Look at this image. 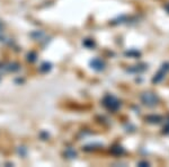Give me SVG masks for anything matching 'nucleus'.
Segmentation results:
<instances>
[{"mask_svg":"<svg viewBox=\"0 0 169 167\" xmlns=\"http://www.w3.org/2000/svg\"><path fill=\"white\" fill-rule=\"evenodd\" d=\"M103 104H104V106L107 107L108 110H111V111H116L118 110L120 107V101L117 99L116 97L112 96V95H107L105 96V98L103 99Z\"/></svg>","mask_w":169,"mask_h":167,"instance_id":"nucleus-1","label":"nucleus"},{"mask_svg":"<svg viewBox=\"0 0 169 167\" xmlns=\"http://www.w3.org/2000/svg\"><path fill=\"white\" fill-rule=\"evenodd\" d=\"M141 99H142V102L144 105H147L149 107H153V106H156L157 105V103H158V97L156 96L153 93H143L142 96H141Z\"/></svg>","mask_w":169,"mask_h":167,"instance_id":"nucleus-2","label":"nucleus"},{"mask_svg":"<svg viewBox=\"0 0 169 167\" xmlns=\"http://www.w3.org/2000/svg\"><path fill=\"white\" fill-rule=\"evenodd\" d=\"M90 65H91V68L96 71H101V70H104V68H105L104 61H101V59H98V58L91 60V61H90Z\"/></svg>","mask_w":169,"mask_h":167,"instance_id":"nucleus-3","label":"nucleus"},{"mask_svg":"<svg viewBox=\"0 0 169 167\" xmlns=\"http://www.w3.org/2000/svg\"><path fill=\"white\" fill-rule=\"evenodd\" d=\"M145 120L148 121L149 123H160L161 121H162V118L161 116H159V115H149V116H147L145 118Z\"/></svg>","mask_w":169,"mask_h":167,"instance_id":"nucleus-4","label":"nucleus"},{"mask_svg":"<svg viewBox=\"0 0 169 167\" xmlns=\"http://www.w3.org/2000/svg\"><path fill=\"white\" fill-rule=\"evenodd\" d=\"M165 75H166V72H165V71L161 69V70L159 71L157 75L153 77L152 82H156V84H157V82H160V81H161L165 78Z\"/></svg>","mask_w":169,"mask_h":167,"instance_id":"nucleus-5","label":"nucleus"},{"mask_svg":"<svg viewBox=\"0 0 169 167\" xmlns=\"http://www.w3.org/2000/svg\"><path fill=\"white\" fill-rule=\"evenodd\" d=\"M111 151L113 154H115V155H121V154L124 152V149L122 148L121 146H116V147H113Z\"/></svg>","mask_w":169,"mask_h":167,"instance_id":"nucleus-6","label":"nucleus"},{"mask_svg":"<svg viewBox=\"0 0 169 167\" xmlns=\"http://www.w3.org/2000/svg\"><path fill=\"white\" fill-rule=\"evenodd\" d=\"M145 69H147L145 67L140 68V65H135V67L132 68V69H129V71H131V72H142V71H144Z\"/></svg>","mask_w":169,"mask_h":167,"instance_id":"nucleus-7","label":"nucleus"},{"mask_svg":"<svg viewBox=\"0 0 169 167\" xmlns=\"http://www.w3.org/2000/svg\"><path fill=\"white\" fill-rule=\"evenodd\" d=\"M125 54H126V55H129V57H134V58H137V57L140 55V52L132 50V51H129V52H126Z\"/></svg>","mask_w":169,"mask_h":167,"instance_id":"nucleus-8","label":"nucleus"},{"mask_svg":"<svg viewBox=\"0 0 169 167\" xmlns=\"http://www.w3.org/2000/svg\"><path fill=\"white\" fill-rule=\"evenodd\" d=\"M84 46H87V48H93V46L95 45V43H94L93 40H86L84 42Z\"/></svg>","mask_w":169,"mask_h":167,"instance_id":"nucleus-9","label":"nucleus"},{"mask_svg":"<svg viewBox=\"0 0 169 167\" xmlns=\"http://www.w3.org/2000/svg\"><path fill=\"white\" fill-rule=\"evenodd\" d=\"M51 69V65L50 63H44V65H42V67H41V70L42 71H46V70H50Z\"/></svg>","mask_w":169,"mask_h":167,"instance_id":"nucleus-10","label":"nucleus"},{"mask_svg":"<svg viewBox=\"0 0 169 167\" xmlns=\"http://www.w3.org/2000/svg\"><path fill=\"white\" fill-rule=\"evenodd\" d=\"M67 155H68L70 158H72V157L76 156V152H74V151H72V150H68V151H67Z\"/></svg>","mask_w":169,"mask_h":167,"instance_id":"nucleus-11","label":"nucleus"},{"mask_svg":"<svg viewBox=\"0 0 169 167\" xmlns=\"http://www.w3.org/2000/svg\"><path fill=\"white\" fill-rule=\"evenodd\" d=\"M162 70H164L165 72L169 71V63H165V65H162Z\"/></svg>","mask_w":169,"mask_h":167,"instance_id":"nucleus-12","label":"nucleus"},{"mask_svg":"<svg viewBox=\"0 0 169 167\" xmlns=\"http://www.w3.org/2000/svg\"><path fill=\"white\" fill-rule=\"evenodd\" d=\"M164 132L165 133H169V122L166 125H165V128H164Z\"/></svg>","mask_w":169,"mask_h":167,"instance_id":"nucleus-13","label":"nucleus"},{"mask_svg":"<svg viewBox=\"0 0 169 167\" xmlns=\"http://www.w3.org/2000/svg\"><path fill=\"white\" fill-rule=\"evenodd\" d=\"M139 165H140V166H148L149 164L147 162H141V163H139Z\"/></svg>","mask_w":169,"mask_h":167,"instance_id":"nucleus-14","label":"nucleus"},{"mask_svg":"<svg viewBox=\"0 0 169 167\" xmlns=\"http://www.w3.org/2000/svg\"><path fill=\"white\" fill-rule=\"evenodd\" d=\"M34 57H35V54L33 53L32 55H31V61H34V60H35V58H34Z\"/></svg>","mask_w":169,"mask_h":167,"instance_id":"nucleus-15","label":"nucleus"},{"mask_svg":"<svg viewBox=\"0 0 169 167\" xmlns=\"http://www.w3.org/2000/svg\"><path fill=\"white\" fill-rule=\"evenodd\" d=\"M165 9H166V10H167V11H168V13H169V4H168V5L165 6Z\"/></svg>","mask_w":169,"mask_h":167,"instance_id":"nucleus-16","label":"nucleus"},{"mask_svg":"<svg viewBox=\"0 0 169 167\" xmlns=\"http://www.w3.org/2000/svg\"><path fill=\"white\" fill-rule=\"evenodd\" d=\"M2 24H1V22H0V33H1V31H2Z\"/></svg>","mask_w":169,"mask_h":167,"instance_id":"nucleus-17","label":"nucleus"}]
</instances>
